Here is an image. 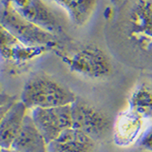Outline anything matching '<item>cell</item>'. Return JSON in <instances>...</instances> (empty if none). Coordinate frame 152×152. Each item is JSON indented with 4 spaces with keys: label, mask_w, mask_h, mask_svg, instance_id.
<instances>
[{
    "label": "cell",
    "mask_w": 152,
    "mask_h": 152,
    "mask_svg": "<svg viewBox=\"0 0 152 152\" xmlns=\"http://www.w3.org/2000/svg\"><path fill=\"white\" fill-rule=\"evenodd\" d=\"M73 91L45 74H36L25 83L21 99L28 109L49 108L71 104L76 100Z\"/></svg>",
    "instance_id": "cell-1"
},
{
    "label": "cell",
    "mask_w": 152,
    "mask_h": 152,
    "mask_svg": "<svg viewBox=\"0 0 152 152\" xmlns=\"http://www.w3.org/2000/svg\"><path fill=\"white\" fill-rule=\"evenodd\" d=\"M0 25L28 47L50 50L57 43L55 34L26 20L3 0L0 2Z\"/></svg>",
    "instance_id": "cell-2"
},
{
    "label": "cell",
    "mask_w": 152,
    "mask_h": 152,
    "mask_svg": "<svg viewBox=\"0 0 152 152\" xmlns=\"http://www.w3.org/2000/svg\"><path fill=\"white\" fill-rule=\"evenodd\" d=\"M70 107L73 128L83 131L95 142L109 134L112 127L110 117L101 108L81 98H76Z\"/></svg>",
    "instance_id": "cell-3"
},
{
    "label": "cell",
    "mask_w": 152,
    "mask_h": 152,
    "mask_svg": "<svg viewBox=\"0 0 152 152\" xmlns=\"http://www.w3.org/2000/svg\"><path fill=\"white\" fill-rule=\"evenodd\" d=\"M65 60L72 71L90 79L106 78L112 70L110 58L96 46H86Z\"/></svg>",
    "instance_id": "cell-4"
},
{
    "label": "cell",
    "mask_w": 152,
    "mask_h": 152,
    "mask_svg": "<svg viewBox=\"0 0 152 152\" xmlns=\"http://www.w3.org/2000/svg\"><path fill=\"white\" fill-rule=\"evenodd\" d=\"M31 116L47 144L53 142L62 132L72 127L70 104L31 109Z\"/></svg>",
    "instance_id": "cell-5"
},
{
    "label": "cell",
    "mask_w": 152,
    "mask_h": 152,
    "mask_svg": "<svg viewBox=\"0 0 152 152\" xmlns=\"http://www.w3.org/2000/svg\"><path fill=\"white\" fill-rule=\"evenodd\" d=\"M19 15L45 31L56 34L62 31L61 23L44 0H3Z\"/></svg>",
    "instance_id": "cell-6"
},
{
    "label": "cell",
    "mask_w": 152,
    "mask_h": 152,
    "mask_svg": "<svg viewBox=\"0 0 152 152\" xmlns=\"http://www.w3.org/2000/svg\"><path fill=\"white\" fill-rule=\"evenodd\" d=\"M128 32L140 46H152V0L134 3L128 16Z\"/></svg>",
    "instance_id": "cell-7"
},
{
    "label": "cell",
    "mask_w": 152,
    "mask_h": 152,
    "mask_svg": "<svg viewBox=\"0 0 152 152\" xmlns=\"http://www.w3.org/2000/svg\"><path fill=\"white\" fill-rule=\"evenodd\" d=\"M49 50L46 48H31L23 44L15 36L0 25V58L21 65L30 62Z\"/></svg>",
    "instance_id": "cell-8"
},
{
    "label": "cell",
    "mask_w": 152,
    "mask_h": 152,
    "mask_svg": "<svg viewBox=\"0 0 152 152\" xmlns=\"http://www.w3.org/2000/svg\"><path fill=\"white\" fill-rule=\"evenodd\" d=\"M95 142L83 131L70 127L48 145V152H93Z\"/></svg>",
    "instance_id": "cell-9"
},
{
    "label": "cell",
    "mask_w": 152,
    "mask_h": 152,
    "mask_svg": "<svg viewBox=\"0 0 152 152\" xmlns=\"http://www.w3.org/2000/svg\"><path fill=\"white\" fill-rule=\"evenodd\" d=\"M28 108L22 101H15L10 107L0 124V145L11 148L28 115Z\"/></svg>",
    "instance_id": "cell-10"
},
{
    "label": "cell",
    "mask_w": 152,
    "mask_h": 152,
    "mask_svg": "<svg viewBox=\"0 0 152 152\" xmlns=\"http://www.w3.org/2000/svg\"><path fill=\"white\" fill-rule=\"evenodd\" d=\"M142 125V118L130 109L119 114L113 126L114 142L119 146L132 145L140 136Z\"/></svg>",
    "instance_id": "cell-11"
},
{
    "label": "cell",
    "mask_w": 152,
    "mask_h": 152,
    "mask_svg": "<svg viewBox=\"0 0 152 152\" xmlns=\"http://www.w3.org/2000/svg\"><path fill=\"white\" fill-rule=\"evenodd\" d=\"M11 148L17 152H48V144L28 114Z\"/></svg>",
    "instance_id": "cell-12"
},
{
    "label": "cell",
    "mask_w": 152,
    "mask_h": 152,
    "mask_svg": "<svg viewBox=\"0 0 152 152\" xmlns=\"http://www.w3.org/2000/svg\"><path fill=\"white\" fill-rule=\"evenodd\" d=\"M65 10L76 26H85L92 17L97 0H51Z\"/></svg>",
    "instance_id": "cell-13"
},
{
    "label": "cell",
    "mask_w": 152,
    "mask_h": 152,
    "mask_svg": "<svg viewBox=\"0 0 152 152\" xmlns=\"http://www.w3.org/2000/svg\"><path fill=\"white\" fill-rule=\"evenodd\" d=\"M129 109L142 119L152 118V87L142 84L133 90L129 99Z\"/></svg>",
    "instance_id": "cell-14"
},
{
    "label": "cell",
    "mask_w": 152,
    "mask_h": 152,
    "mask_svg": "<svg viewBox=\"0 0 152 152\" xmlns=\"http://www.w3.org/2000/svg\"><path fill=\"white\" fill-rule=\"evenodd\" d=\"M139 145L142 148L152 152V126L147 129L141 137Z\"/></svg>",
    "instance_id": "cell-15"
},
{
    "label": "cell",
    "mask_w": 152,
    "mask_h": 152,
    "mask_svg": "<svg viewBox=\"0 0 152 152\" xmlns=\"http://www.w3.org/2000/svg\"><path fill=\"white\" fill-rule=\"evenodd\" d=\"M14 101H16V98L14 96H12V95H10L6 92H3V91L0 92V107L7 104L12 103Z\"/></svg>",
    "instance_id": "cell-16"
},
{
    "label": "cell",
    "mask_w": 152,
    "mask_h": 152,
    "mask_svg": "<svg viewBox=\"0 0 152 152\" xmlns=\"http://www.w3.org/2000/svg\"><path fill=\"white\" fill-rule=\"evenodd\" d=\"M14 102H15V101H14ZM14 102L10 103V104H5V106H3V107H0V124H1V122H2V120H3L4 116L6 115V113L8 112V110L10 109V107H12V104Z\"/></svg>",
    "instance_id": "cell-17"
},
{
    "label": "cell",
    "mask_w": 152,
    "mask_h": 152,
    "mask_svg": "<svg viewBox=\"0 0 152 152\" xmlns=\"http://www.w3.org/2000/svg\"><path fill=\"white\" fill-rule=\"evenodd\" d=\"M0 152H17L12 148H2L0 150Z\"/></svg>",
    "instance_id": "cell-18"
},
{
    "label": "cell",
    "mask_w": 152,
    "mask_h": 152,
    "mask_svg": "<svg viewBox=\"0 0 152 152\" xmlns=\"http://www.w3.org/2000/svg\"><path fill=\"white\" fill-rule=\"evenodd\" d=\"M2 91V88H1V85H0V92Z\"/></svg>",
    "instance_id": "cell-19"
},
{
    "label": "cell",
    "mask_w": 152,
    "mask_h": 152,
    "mask_svg": "<svg viewBox=\"0 0 152 152\" xmlns=\"http://www.w3.org/2000/svg\"><path fill=\"white\" fill-rule=\"evenodd\" d=\"M2 149V147H1V145H0V150H1Z\"/></svg>",
    "instance_id": "cell-20"
},
{
    "label": "cell",
    "mask_w": 152,
    "mask_h": 152,
    "mask_svg": "<svg viewBox=\"0 0 152 152\" xmlns=\"http://www.w3.org/2000/svg\"><path fill=\"white\" fill-rule=\"evenodd\" d=\"M1 1H2V0H0V2H1Z\"/></svg>",
    "instance_id": "cell-21"
}]
</instances>
